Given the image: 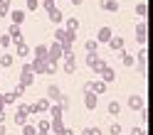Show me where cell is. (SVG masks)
<instances>
[{
  "mask_svg": "<svg viewBox=\"0 0 153 135\" xmlns=\"http://www.w3.org/2000/svg\"><path fill=\"white\" fill-rule=\"evenodd\" d=\"M27 69H30L35 76L37 74H47L50 71V62L47 59H32V62H27Z\"/></svg>",
  "mask_w": 153,
  "mask_h": 135,
  "instance_id": "6da1fadb",
  "label": "cell"
},
{
  "mask_svg": "<svg viewBox=\"0 0 153 135\" xmlns=\"http://www.w3.org/2000/svg\"><path fill=\"white\" fill-rule=\"evenodd\" d=\"M136 64H133V69H136L141 76H146V47H141V49H136Z\"/></svg>",
  "mask_w": 153,
  "mask_h": 135,
  "instance_id": "7a4b0ae2",
  "label": "cell"
},
{
  "mask_svg": "<svg viewBox=\"0 0 153 135\" xmlns=\"http://www.w3.org/2000/svg\"><path fill=\"white\" fill-rule=\"evenodd\" d=\"M84 89L91 91V93H97V96H101V93L109 91V84H104L101 79H97V81H87V84H84Z\"/></svg>",
  "mask_w": 153,
  "mask_h": 135,
  "instance_id": "3957f363",
  "label": "cell"
},
{
  "mask_svg": "<svg viewBox=\"0 0 153 135\" xmlns=\"http://www.w3.org/2000/svg\"><path fill=\"white\" fill-rule=\"evenodd\" d=\"M59 59H62V47H59V42H52L47 47V62L59 64Z\"/></svg>",
  "mask_w": 153,
  "mask_h": 135,
  "instance_id": "277c9868",
  "label": "cell"
},
{
  "mask_svg": "<svg viewBox=\"0 0 153 135\" xmlns=\"http://www.w3.org/2000/svg\"><path fill=\"white\" fill-rule=\"evenodd\" d=\"M32 84H35V74L27 69V64L20 69V86H25V89H32Z\"/></svg>",
  "mask_w": 153,
  "mask_h": 135,
  "instance_id": "5b68a950",
  "label": "cell"
},
{
  "mask_svg": "<svg viewBox=\"0 0 153 135\" xmlns=\"http://www.w3.org/2000/svg\"><path fill=\"white\" fill-rule=\"evenodd\" d=\"M62 59H64L62 71H64L67 76H72V74L76 71V56H74V52H72V54H67V56H62Z\"/></svg>",
  "mask_w": 153,
  "mask_h": 135,
  "instance_id": "8992f818",
  "label": "cell"
},
{
  "mask_svg": "<svg viewBox=\"0 0 153 135\" xmlns=\"http://www.w3.org/2000/svg\"><path fill=\"white\" fill-rule=\"evenodd\" d=\"M97 106H99V96L84 89V108H87V111H94Z\"/></svg>",
  "mask_w": 153,
  "mask_h": 135,
  "instance_id": "52a82bcc",
  "label": "cell"
},
{
  "mask_svg": "<svg viewBox=\"0 0 153 135\" xmlns=\"http://www.w3.org/2000/svg\"><path fill=\"white\" fill-rule=\"evenodd\" d=\"M143 106H146V98H143L141 93H131L128 96V108L131 111H141Z\"/></svg>",
  "mask_w": 153,
  "mask_h": 135,
  "instance_id": "ba28073f",
  "label": "cell"
},
{
  "mask_svg": "<svg viewBox=\"0 0 153 135\" xmlns=\"http://www.w3.org/2000/svg\"><path fill=\"white\" fill-rule=\"evenodd\" d=\"M13 120H15V125H25L27 120H30V115H27V111H25V103L17 106V111H15V115H13Z\"/></svg>",
  "mask_w": 153,
  "mask_h": 135,
  "instance_id": "9c48e42d",
  "label": "cell"
},
{
  "mask_svg": "<svg viewBox=\"0 0 153 135\" xmlns=\"http://www.w3.org/2000/svg\"><path fill=\"white\" fill-rule=\"evenodd\" d=\"M50 98H40V101H35L32 103V115H42V113H47V108H50Z\"/></svg>",
  "mask_w": 153,
  "mask_h": 135,
  "instance_id": "30bf717a",
  "label": "cell"
},
{
  "mask_svg": "<svg viewBox=\"0 0 153 135\" xmlns=\"http://www.w3.org/2000/svg\"><path fill=\"white\" fill-rule=\"evenodd\" d=\"M59 96H62V86H57V84L47 86V96H45V98H50V103H57V101H59Z\"/></svg>",
  "mask_w": 153,
  "mask_h": 135,
  "instance_id": "8fae6325",
  "label": "cell"
},
{
  "mask_svg": "<svg viewBox=\"0 0 153 135\" xmlns=\"http://www.w3.org/2000/svg\"><path fill=\"white\" fill-rule=\"evenodd\" d=\"M13 47H15V54H17V56H22V59H27V56H30V47H27V42H25V40L13 42Z\"/></svg>",
  "mask_w": 153,
  "mask_h": 135,
  "instance_id": "7c38bea8",
  "label": "cell"
},
{
  "mask_svg": "<svg viewBox=\"0 0 153 135\" xmlns=\"http://www.w3.org/2000/svg\"><path fill=\"white\" fill-rule=\"evenodd\" d=\"M99 76H101V81H104V84H114V81H116V71H114L109 64L99 71Z\"/></svg>",
  "mask_w": 153,
  "mask_h": 135,
  "instance_id": "4fadbf2b",
  "label": "cell"
},
{
  "mask_svg": "<svg viewBox=\"0 0 153 135\" xmlns=\"http://www.w3.org/2000/svg\"><path fill=\"white\" fill-rule=\"evenodd\" d=\"M146 30H148L146 22H138V25H136V42H138L141 47H146V40H148V37H146Z\"/></svg>",
  "mask_w": 153,
  "mask_h": 135,
  "instance_id": "5bb4252c",
  "label": "cell"
},
{
  "mask_svg": "<svg viewBox=\"0 0 153 135\" xmlns=\"http://www.w3.org/2000/svg\"><path fill=\"white\" fill-rule=\"evenodd\" d=\"M119 54H121V64H123V66H128V69H133V64H136V56H133L131 52H126V49H121Z\"/></svg>",
  "mask_w": 153,
  "mask_h": 135,
  "instance_id": "9a60e30c",
  "label": "cell"
},
{
  "mask_svg": "<svg viewBox=\"0 0 153 135\" xmlns=\"http://www.w3.org/2000/svg\"><path fill=\"white\" fill-rule=\"evenodd\" d=\"M62 128H64V118H50V133L59 135Z\"/></svg>",
  "mask_w": 153,
  "mask_h": 135,
  "instance_id": "2e32d148",
  "label": "cell"
},
{
  "mask_svg": "<svg viewBox=\"0 0 153 135\" xmlns=\"http://www.w3.org/2000/svg\"><path fill=\"white\" fill-rule=\"evenodd\" d=\"M111 37H114V34H111V27H101L99 34H97V42H99V44H106Z\"/></svg>",
  "mask_w": 153,
  "mask_h": 135,
  "instance_id": "e0dca14e",
  "label": "cell"
},
{
  "mask_svg": "<svg viewBox=\"0 0 153 135\" xmlns=\"http://www.w3.org/2000/svg\"><path fill=\"white\" fill-rule=\"evenodd\" d=\"M99 62H101V56H99V54H87V69L97 71V69H99Z\"/></svg>",
  "mask_w": 153,
  "mask_h": 135,
  "instance_id": "ac0fdd59",
  "label": "cell"
},
{
  "mask_svg": "<svg viewBox=\"0 0 153 135\" xmlns=\"http://www.w3.org/2000/svg\"><path fill=\"white\" fill-rule=\"evenodd\" d=\"M47 113H50V118H64V111L59 103H52L50 108H47Z\"/></svg>",
  "mask_w": 153,
  "mask_h": 135,
  "instance_id": "d6986e66",
  "label": "cell"
},
{
  "mask_svg": "<svg viewBox=\"0 0 153 135\" xmlns=\"http://www.w3.org/2000/svg\"><path fill=\"white\" fill-rule=\"evenodd\" d=\"M106 44H109V49H114V52H121V49H123V37H111V40H109Z\"/></svg>",
  "mask_w": 153,
  "mask_h": 135,
  "instance_id": "ffe728a7",
  "label": "cell"
},
{
  "mask_svg": "<svg viewBox=\"0 0 153 135\" xmlns=\"http://www.w3.org/2000/svg\"><path fill=\"white\" fill-rule=\"evenodd\" d=\"M32 56L35 59H47V44H37L32 49Z\"/></svg>",
  "mask_w": 153,
  "mask_h": 135,
  "instance_id": "44dd1931",
  "label": "cell"
},
{
  "mask_svg": "<svg viewBox=\"0 0 153 135\" xmlns=\"http://www.w3.org/2000/svg\"><path fill=\"white\" fill-rule=\"evenodd\" d=\"M13 62H15V56H13L10 52H5L3 56H0V66H3V69H10V66H13Z\"/></svg>",
  "mask_w": 153,
  "mask_h": 135,
  "instance_id": "7402d4cb",
  "label": "cell"
},
{
  "mask_svg": "<svg viewBox=\"0 0 153 135\" xmlns=\"http://www.w3.org/2000/svg\"><path fill=\"white\" fill-rule=\"evenodd\" d=\"M35 128H37V133H50V118H40L35 123Z\"/></svg>",
  "mask_w": 153,
  "mask_h": 135,
  "instance_id": "603a6c76",
  "label": "cell"
},
{
  "mask_svg": "<svg viewBox=\"0 0 153 135\" xmlns=\"http://www.w3.org/2000/svg\"><path fill=\"white\" fill-rule=\"evenodd\" d=\"M84 49H87V54H97L99 52V42L97 40H87L84 42Z\"/></svg>",
  "mask_w": 153,
  "mask_h": 135,
  "instance_id": "cb8c5ba5",
  "label": "cell"
},
{
  "mask_svg": "<svg viewBox=\"0 0 153 135\" xmlns=\"http://www.w3.org/2000/svg\"><path fill=\"white\" fill-rule=\"evenodd\" d=\"M101 10H106V12H116V10H119L116 0H101Z\"/></svg>",
  "mask_w": 153,
  "mask_h": 135,
  "instance_id": "d4e9b609",
  "label": "cell"
},
{
  "mask_svg": "<svg viewBox=\"0 0 153 135\" xmlns=\"http://www.w3.org/2000/svg\"><path fill=\"white\" fill-rule=\"evenodd\" d=\"M7 34L13 37V42L22 40V32H20V25H10V30H7Z\"/></svg>",
  "mask_w": 153,
  "mask_h": 135,
  "instance_id": "484cf974",
  "label": "cell"
},
{
  "mask_svg": "<svg viewBox=\"0 0 153 135\" xmlns=\"http://www.w3.org/2000/svg\"><path fill=\"white\" fill-rule=\"evenodd\" d=\"M47 12H50V20H52L54 25H59V22H62V12L57 10L54 5H52V7H50V10H47Z\"/></svg>",
  "mask_w": 153,
  "mask_h": 135,
  "instance_id": "4316f807",
  "label": "cell"
},
{
  "mask_svg": "<svg viewBox=\"0 0 153 135\" xmlns=\"http://www.w3.org/2000/svg\"><path fill=\"white\" fill-rule=\"evenodd\" d=\"M3 101H5V108H7V106L17 103V93H15V91H7V93H3Z\"/></svg>",
  "mask_w": 153,
  "mask_h": 135,
  "instance_id": "83f0119b",
  "label": "cell"
},
{
  "mask_svg": "<svg viewBox=\"0 0 153 135\" xmlns=\"http://www.w3.org/2000/svg\"><path fill=\"white\" fill-rule=\"evenodd\" d=\"M13 17V25H22V20H25V12L22 10H13V12H7Z\"/></svg>",
  "mask_w": 153,
  "mask_h": 135,
  "instance_id": "f1b7e54d",
  "label": "cell"
},
{
  "mask_svg": "<svg viewBox=\"0 0 153 135\" xmlns=\"http://www.w3.org/2000/svg\"><path fill=\"white\" fill-rule=\"evenodd\" d=\"M106 108H109V115H119V113H121V103H119V101H109Z\"/></svg>",
  "mask_w": 153,
  "mask_h": 135,
  "instance_id": "f546056e",
  "label": "cell"
},
{
  "mask_svg": "<svg viewBox=\"0 0 153 135\" xmlns=\"http://www.w3.org/2000/svg\"><path fill=\"white\" fill-rule=\"evenodd\" d=\"M20 128H22V135H37V128H35V123H30V120H27L25 125H20Z\"/></svg>",
  "mask_w": 153,
  "mask_h": 135,
  "instance_id": "4dcf8cb0",
  "label": "cell"
},
{
  "mask_svg": "<svg viewBox=\"0 0 153 135\" xmlns=\"http://www.w3.org/2000/svg\"><path fill=\"white\" fill-rule=\"evenodd\" d=\"M57 103H59V106H62V111H64V113H67V111H69V106H72V101H69V96H64V93L59 96V101H57Z\"/></svg>",
  "mask_w": 153,
  "mask_h": 135,
  "instance_id": "1f68e13d",
  "label": "cell"
},
{
  "mask_svg": "<svg viewBox=\"0 0 153 135\" xmlns=\"http://www.w3.org/2000/svg\"><path fill=\"white\" fill-rule=\"evenodd\" d=\"M123 133V125L121 123H111L109 125V135H121Z\"/></svg>",
  "mask_w": 153,
  "mask_h": 135,
  "instance_id": "d6a6232c",
  "label": "cell"
},
{
  "mask_svg": "<svg viewBox=\"0 0 153 135\" xmlns=\"http://www.w3.org/2000/svg\"><path fill=\"white\" fill-rule=\"evenodd\" d=\"M0 47H3V49H10V47H13V37L10 34H3V37H0Z\"/></svg>",
  "mask_w": 153,
  "mask_h": 135,
  "instance_id": "836d02e7",
  "label": "cell"
},
{
  "mask_svg": "<svg viewBox=\"0 0 153 135\" xmlns=\"http://www.w3.org/2000/svg\"><path fill=\"white\" fill-rule=\"evenodd\" d=\"M10 12V0H0V17H5Z\"/></svg>",
  "mask_w": 153,
  "mask_h": 135,
  "instance_id": "e575fe53",
  "label": "cell"
},
{
  "mask_svg": "<svg viewBox=\"0 0 153 135\" xmlns=\"http://www.w3.org/2000/svg\"><path fill=\"white\" fill-rule=\"evenodd\" d=\"M64 30H79V20H76V17H69V20H67V27H64Z\"/></svg>",
  "mask_w": 153,
  "mask_h": 135,
  "instance_id": "d590c367",
  "label": "cell"
},
{
  "mask_svg": "<svg viewBox=\"0 0 153 135\" xmlns=\"http://www.w3.org/2000/svg\"><path fill=\"white\" fill-rule=\"evenodd\" d=\"M128 133H131V135H148V133H146V125H136V128H131Z\"/></svg>",
  "mask_w": 153,
  "mask_h": 135,
  "instance_id": "8d00e7d4",
  "label": "cell"
},
{
  "mask_svg": "<svg viewBox=\"0 0 153 135\" xmlns=\"http://www.w3.org/2000/svg\"><path fill=\"white\" fill-rule=\"evenodd\" d=\"M138 113H141V125H148V108L143 106V108H141Z\"/></svg>",
  "mask_w": 153,
  "mask_h": 135,
  "instance_id": "74e56055",
  "label": "cell"
},
{
  "mask_svg": "<svg viewBox=\"0 0 153 135\" xmlns=\"http://www.w3.org/2000/svg\"><path fill=\"white\" fill-rule=\"evenodd\" d=\"M146 12H148V7H146V3H138V5H136V15H141V17H143Z\"/></svg>",
  "mask_w": 153,
  "mask_h": 135,
  "instance_id": "f35d334b",
  "label": "cell"
},
{
  "mask_svg": "<svg viewBox=\"0 0 153 135\" xmlns=\"http://www.w3.org/2000/svg\"><path fill=\"white\" fill-rule=\"evenodd\" d=\"M37 5H40V0H27V10H37Z\"/></svg>",
  "mask_w": 153,
  "mask_h": 135,
  "instance_id": "ab89813d",
  "label": "cell"
},
{
  "mask_svg": "<svg viewBox=\"0 0 153 135\" xmlns=\"http://www.w3.org/2000/svg\"><path fill=\"white\" fill-rule=\"evenodd\" d=\"M64 40V30H54V42H62Z\"/></svg>",
  "mask_w": 153,
  "mask_h": 135,
  "instance_id": "60d3db41",
  "label": "cell"
},
{
  "mask_svg": "<svg viewBox=\"0 0 153 135\" xmlns=\"http://www.w3.org/2000/svg\"><path fill=\"white\" fill-rule=\"evenodd\" d=\"M84 135H101V130H99V128H87Z\"/></svg>",
  "mask_w": 153,
  "mask_h": 135,
  "instance_id": "b9f144b4",
  "label": "cell"
},
{
  "mask_svg": "<svg viewBox=\"0 0 153 135\" xmlns=\"http://www.w3.org/2000/svg\"><path fill=\"white\" fill-rule=\"evenodd\" d=\"M25 91H27V89H25V86H20V84H17V86H15V93H17V98H20V96H22Z\"/></svg>",
  "mask_w": 153,
  "mask_h": 135,
  "instance_id": "7bdbcfd3",
  "label": "cell"
},
{
  "mask_svg": "<svg viewBox=\"0 0 153 135\" xmlns=\"http://www.w3.org/2000/svg\"><path fill=\"white\" fill-rule=\"evenodd\" d=\"M59 135H76V133H74L72 128H67V125H64V128H62V133H59Z\"/></svg>",
  "mask_w": 153,
  "mask_h": 135,
  "instance_id": "ee69618b",
  "label": "cell"
},
{
  "mask_svg": "<svg viewBox=\"0 0 153 135\" xmlns=\"http://www.w3.org/2000/svg\"><path fill=\"white\" fill-rule=\"evenodd\" d=\"M5 120H7V113H5V111H0V123H5Z\"/></svg>",
  "mask_w": 153,
  "mask_h": 135,
  "instance_id": "f6af8a7d",
  "label": "cell"
},
{
  "mask_svg": "<svg viewBox=\"0 0 153 135\" xmlns=\"http://www.w3.org/2000/svg\"><path fill=\"white\" fill-rule=\"evenodd\" d=\"M52 5H54V0H45V7H47V10H50Z\"/></svg>",
  "mask_w": 153,
  "mask_h": 135,
  "instance_id": "bcb514c9",
  "label": "cell"
},
{
  "mask_svg": "<svg viewBox=\"0 0 153 135\" xmlns=\"http://www.w3.org/2000/svg\"><path fill=\"white\" fill-rule=\"evenodd\" d=\"M7 133V128H5V123H0V135H5Z\"/></svg>",
  "mask_w": 153,
  "mask_h": 135,
  "instance_id": "7dc6e473",
  "label": "cell"
},
{
  "mask_svg": "<svg viewBox=\"0 0 153 135\" xmlns=\"http://www.w3.org/2000/svg\"><path fill=\"white\" fill-rule=\"evenodd\" d=\"M0 111H5V101H3V93H0Z\"/></svg>",
  "mask_w": 153,
  "mask_h": 135,
  "instance_id": "c3c4849f",
  "label": "cell"
},
{
  "mask_svg": "<svg viewBox=\"0 0 153 135\" xmlns=\"http://www.w3.org/2000/svg\"><path fill=\"white\" fill-rule=\"evenodd\" d=\"M72 3H74V5H82V0H72Z\"/></svg>",
  "mask_w": 153,
  "mask_h": 135,
  "instance_id": "681fc988",
  "label": "cell"
},
{
  "mask_svg": "<svg viewBox=\"0 0 153 135\" xmlns=\"http://www.w3.org/2000/svg\"><path fill=\"white\" fill-rule=\"evenodd\" d=\"M37 135H52V133H37Z\"/></svg>",
  "mask_w": 153,
  "mask_h": 135,
  "instance_id": "f907efd6",
  "label": "cell"
},
{
  "mask_svg": "<svg viewBox=\"0 0 153 135\" xmlns=\"http://www.w3.org/2000/svg\"><path fill=\"white\" fill-rule=\"evenodd\" d=\"M121 135H131V133H121Z\"/></svg>",
  "mask_w": 153,
  "mask_h": 135,
  "instance_id": "816d5d0a",
  "label": "cell"
},
{
  "mask_svg": "<svg viewBox=\"0 0 153 135\" xmlns=\"http://www.w3.org/2000/svg\"><path fill=\"white\" fill-rule=\"evenodd\" d=\"M79 135H84V133H79Z\"/></svg>",
  "mask_w": 153,
  "mask_h": 135,
  "instance_id": "f5cc1de1",
  "label": "cell"
}]
</instances>
